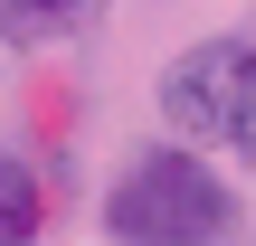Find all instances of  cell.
<instances>
[{"mask_svg": "<svg viewBox=\"0 0 256 246\" xmlns=\"http://www.w3.org/2000/svg\"><path fill=\"white\" fill-rule=\"evenodd\" d=\"M238 228V190L190 161V152H142L114 190H104V237L114 246H218Z\"/></svg>", "mask_w": 256, "mask_h": 246, "instance_id": "obj_1", "label": "cell"}, {"mask_svg": "<svg viewBox=\"0 0 256 246\" xmlns=\"http://www.w3.org/2000/svg\"><path fill=\"white\" fill-rule=\"evenodd\" d=\"M162 123L256 171V38H200L162 66Z\"/></svg>", "mask_w": 256, "mask_h": 246, "instance_id": "obj_2", "label": "cell"}, {"mask_svg": "<svg viewBox=\"0 0 256 246\" xmlns=\"http://www.w3.org/2000/svg\"><path fill=\"white\" fill-rule=\"evenodd\" d=\"M38 218H48L38 171H28L19 152H0V246H38Z\"/></svg>", "mask_w": 256, "mask_h": 246, "instance_id": "obj_3", "label": "cell"}, {"mask_svg": "<svg viewBox=\"0 0 256 246\" xmlns=\"http://www.w3.org/2000/svg\"><path fill=\"white\" fill-rule=\"evenodd\" d=\"M104 0H0V38H66V28H86Z\"/></svg>", "mask_w": 256, "mask_h": 246, "instance_id": "obj_4", "label": "cell"}]
</instances>
